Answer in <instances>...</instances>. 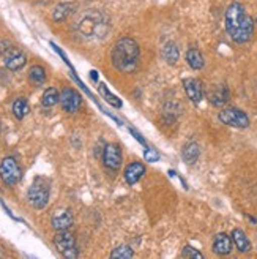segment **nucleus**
Wrapping results in <instances>:
<instances>
[{
	"label": "nucleus",
	"instance_id": "obj_2",
	"mask_svg": "<svg viewBox=\"0 0 257 259\" xmlns=\"http://www.w3.org/2000/svg\"><path fill=\"white\" fill-rule=\"evenodd\" d=\"M112 65L122 73H133L137 68L140 51L131 38H120L112 49Z\"/></svg>",
	"mask_w": 257,
	"mask_h": 259
},
{
	"label": "nucleus",
	"instance_id": "obj_8",
	"mask_svg": "<svg viewBox=\"0 0 257 259\" xmlns=\"http://www.w3.org/2000/svg\"><path fill=\"white\" fill-rule=\"evenodd\" d=\"M102 161H105L106 167L112 171H119L123 157H122V150L117 144H108L105 147V152H102Z\"/></svg>",
	"mask_w": 257,
	"mask_h": 259
},
{
	"label": "nucleus",
	"instance_id": "obj_22",
	"mask_svg": "<svg viewBox=\"0 0 257 259\" xmlns=\"http://www.w3.org/2000/svg\"><path fill=\"white\" fill-rule=\"evenodd\" d=\"M73 13V5L71 4H60L54 13H53V18L56 22H62V21H65L70 15Z\"/></svg>",
	"mask_w": 257,
	"mask_h": 259
},
{
	"label": "nucleus",
	"instance_id": "obj_9",
	"mask_svg": "<svg viewBox=\"0 0 257 259\" xmlns=\"http://www.w3.org/2000/svg\"><path fill=\"white\" fill-rule=\"evenodd\" d=\"M4 59H5V67L11 71H18L27 63V57L18 48H7Z\"/></svg>",
	"mask_w": 257,
	"mask_h": 259
},
{
	"label": "nucleus",
	"instance_id": "obj_24",
	"mask_svg": "<svg viewBox=\"0 0 257 259\" xmlns=\"http://www.w3.org/2000/svg\"><path fill=\"white\" fill-rule=\"evenodd\" d=\"M99 92H101L102 95H105L106 101H108V103H111V105H112L114 108H120V106H122V101H120L119 98H115V97L109 92V90H108L105 85H99Z\"/></svg>",
	"mask_w": 257,
	"mask_h": 259
},
{
	"label": "nucleus",
	"instance_id": "obj_20",
	"mask_svg": "<svg viewBox=\"0 0 257 259\" xmlns=\"http://www.w3.org/2000/svg\"><path fill=\"white\" fill-rule=\"evenodd\" d=\"M29 79L35 84V85H43L46 82V71L40 65H33L29 71Z\"/></svg>",
	"mask_w": 257,
	"mask_h": 259
},
{
	"label": "nucleus",
	"instance_id": "obj_10",
	"mask_svg": "<svg viewBox=\"0 0 257 259\" xmlns=\"http://www.w3.org/2000/svg\"><path fill=\"white\" fill-rule=\"evenodd\" d=\"M183 87L185 92L188 95V98L192 103H199L203 98V90H202V84L197 79H192V77H188V79L183 81Z\"/></svg>",
	"mask_w": 257,
	"mask_h": 259
},
{
	"label": "nucleus",
	"instance_id": "obj_5",
	"mask_svg": "<svg viewBox=\"0 0 257 259\" xmlns=\"http://www.w3.org/2000/svg\"><path fill=\"white\" fill-rule=\"evenodd\" d=\"M218 119L229 126H235V128H248L249 126L248 115L237 108H226V109L220 111Z\"/></svg>",
	"mask_w": 257,
	"mask_h": 259
},
{
	"label": "nucleus",
	"instance_id": "obj_12",
	"mask_svg": "<svg viewBox=\"0 0 257 259\" xmlns=\"http://www.w3.org/2000/svg\"><path fill=\"white\" fill-rule=\"evenodd\" d=\"M209 100H210V103L213 106H218V108H221V106H224L226 103L230 100V92H229V89L226 87V85H223V84H220V85H216L212 92L209 94Z\"/></svg>",
	"mask_w": 257,
	"mask_h": 259
},
{
	"label": "nucleus",
	"instance_id": "obj_7",
	"mask_svg": "<svg viewBox=\"0 0 257 259\" xmlns=\"http://www.w3.org/2000/svg\"><path fill=\"white\" fill-rule=\"evenodd\" d=\"M81 103H82V97L78 90L67 87L60 92V105H62L63 111L73 114L81 108Z\"/></svg>",
	"mask_w": 257,
	"mask_h": 259
},
{
	"label": "nucleus",
	"instance_id": "obj_15",
	"mask_svg": "<svg viewBox=\"0 0 257 259\" xmlns=\"http://www.w3.org/2000/svg\"><path fill=\"white\" fill-rule=\"evenodd\" d=\"M232 242L235 243V247H237V250L238 251H241V253H248L249 250H251V242H249V239L246 237V234L243 232L241 229H234L232 231Z\"/></svg>",
	"mask_w": 257,
	"mask_h": 259
},
{
	"label": "nucleus",
	"instance_id": "obj_23",
	"mask_svg": "<svg viewBox=\"0 0 257 259\" xmlns=\"http://www.w3.org/2000/svg\"><path fill=\"white\" fill-rule=\"evenodd\" d=\"M134 256V251L128 247V245H122V247H117L112 253H111V257L112 259H130Z\"/></svg>",
	"mask_w": 257,
	"mask_h": 259
},
{
	"label": "nucleus",
	"instance_id": "obj_26",
	"mask_svg": "<svg viewBox=\"0 0 257 259\" xmlns=\"http://www.w3.org/2000/svg\"><path fill=\"white\" fill-rule=\"evenodd\" d=\"M144 157H145V160H147V161L155 163V161H158L160 155H158L155 150H153V149H147V150H145V153H144Z\"/></svg>",
	"mask_w": 257,
	"mask_h": 259
},
{
	"label": "nucleus",
	"instance_id": "obj_21",
	"mask_svg": "<svg viewBox=\"0 0 257 259\" xmlns=\"http://www.w3.org/2000/svg\"><path fill=\"white\" fill-rule=\"evenodd\" d=\"M178 56H180V53H178V48L175 46V43H168V45L164 46V49H163V57H164V60L168 62L169 65L177 63Z\"/></svg>",
	"mask_w": 257,
	"mask_h": 259
},
{
	"label": "nucleus",
	"instance_id": "obj_19",
	"mask_svg": "<svg viewBox=\"0 0 257 259\" xmlns=\"http://www.w3.org/2000/svg\"><path fill=\"white\" fill-rule=\"evenodd\" d=\"M30 108H29V103L25 98H18L15 103H13V114H15V117L22 120L25 115L29 114Z\"/></svg>",
	"mask_w": 257,
	"mask_h": 259
},
{
	"label": "nucleus",
	"instance_id": "obj_28",
	"mask_svg": "<svg viewBox=\"0 0 257 259\" xmlns=\"http://www.w3.org/2000/svg\"><path fill=\"white\" fill-rule=\"evenodd\" d=\"M2 256H4V254H2V253H0V257H2Z\"/></svg>",
	"mask_w": 257,
	"mask_h": 259
},
{
	"label": "nucleus",
	"instance_id": "obj_6",
	"mask_svg": "<svg viewBox=\"0 0 257 259\" xmlns=\"http://www.w3.org/2000/svg\"><path fill=\"white\" fill-rule=\"evenodd\" d=\"M54 243L57 250L65 257H76L78 248H76V239L68 231H59V234L54 237Z\"/></svg>",
	"mask_w": 257,
	"mask_h": 259
},
{
	"label": "nucleus",
	"instance_id": "obj_3",
	"mask_svg": "<svg viewBox=\"0 0 257 259\" xmlns=\"http://www.w3.org/2000/svg\"><path fill=\"white\" fill-rule=\"evenodd\" d=\"M29 202L35 209H44L49 202V187L43 177H36L27 193Z\"/></svg>",
	"mask_w": 257,
	"mask_h": 259
},
{
	"label": "nucleus",
	"instance_id": "obj_25",
	"mask_svg": "<svg viewBox=\"0 0 257 259\" xmlns=\"http://www.w3.org/2000/svg\"><path fill=\"white\" fill-rule=\"evenodd\" d=\"M182 256L186 257V259H202L203 254L200 251H197L196 248H192V247H185L183 251H182Z\"/></svg>",
	"mask_w": 257,
	"mask_h": 259
},
{
	"label": "nucleus",
	"instance_id": "obj_27",
	"mask_svg": "<svg viewBox=\"0 0 257 259\" xmlns=\"http://www.w3.org/2000/svg\"><path fill=\"white\" fill-rule=\"evenodd\" d=\"M92 77H93V79H98V74H96V71H92Z\"/></svg>",
	"mask_w": 257,
	"mask_h": 259
},
{
	"label": "nucleus",
	"instance_id": "obj_17",
	"mask_svg": "<svg viewBox=\"0 0 257 259\" xmlns=\"http://www.w3.org/2000/svg\"><path fill=\"white\" fill-rule=\"evenodd\" d=\"M186 62L188 65L192 68V70H200L203 67V56L200 54V51L196 49V48H191L188 49V53H186Z\"/></svg>",
	"mask_w": 257,
	"mask_h": 259
},
{
	"label": "nucleus",
	"instance_id": "obj_4",
	"mask_svg": "<svg viewBox=\"0 0 257 259\" xmlns=\"http://www.w3.org/2000/svg\"><path fill=\"white\" fill-rule=\"evenodd\" d=\"M0 177H2V180L7 185H16L21 180L22 177L21 166L13 157H7L0 163Z\"/></svg>",
	"mask_w": 257,
	"mask_h": 259
},
{
	"label": "nucleus",
	"instance_id": "obj_18",
	"mask_svg": "<svg viewBox=\"0 0 257 259\" xmlns=\"http://www.w3.org/2000/svg\"><path fill=\"white\" fill-rule=\"evenodd\" d=\"M59 101H60V94L57 92V89L49 87V89L44 90V94H43V97H41V105H43V106L50 108V106L57 105Z\"/></svg>",
	"mask_w": 257,
	"mask_h": 259
},
{
	"label": "nucleus",
	"instance_id": "obj_13",
	"mask_svg": "<svg viewBox=\"0 0 257 259\" xmlns=\"http://www.w3.org/2000/svg\"><path fill=\"white\" fill-rule=\"evenodd\" d=\"M145 174V166L142 164V163H137V161H134V163H131V164H128L126 167H125V172H123V176H125V180L130 185H134L136 182H139L140 180V177H142Z\"/></svg>",
	"mask_w": 257,
	"mask_h": 259
},
{
	"label": "nucleus",
	"instance_id": "obj_1",
	"mask_svg": "<svg viewBox=\"0 0 257 259\" xmlns=\"http://www.w3.org/2000/svg\"><path fill=\"white\" fill-rule=\"evenodd\" d=\"M226 30L229 36L238 45L249 41L254 35V21L246 15L245 7L240 2L230 4L226 10Z\"/></svg>",
	"mask_w": 257,
	"mask_h": 259
},
{
	"label": "nucleus",
	"instance_id": "obj_11",
	"mask_svg": "<svg viewBox=\"0 0 257 259\" xmlns=\"http://www.w3.org/2000/svg\"><path fill=\"white\" fill-rule=\"evenodd\" d=\"M232 245H234L232 237H229L227 234L221 232V234H218L213 240V251L220 256H227L232 251Z\"/></svg>",
	"mask_w": 257,
	"mask_h": 259
},
{
	"label": "nucleus",
	"instance_id": "obj_16",
	"mask_svg": "<svg viewBox=\"0 0 257 259\" xmlns=\"http://www.w3.org/2000/svg\"><path fill=\"white\" fill-rule=\"evenodd\" d=\"M200 155V147L197 142H188L182 150V157L188 164H194Z\"/></svg>",
	"mask_w": 257,
	"mask_h": 259
},
{
	"label": "nucleus",
	"instance_id": "obj_14",
	"mask_svg": "<svg viewBox=\"0 0 257 259\" xmlns=\"http://www.w3.org/2000/svg\"><path fill=\"white\" fill-rule=\"evenodd\" d=\"M50 223L56 231H68L73 226V215L70 210H59V213L53 217Z\"/></svg>",
	"mask_w": 257,
	"mask_h": 259
}]
</instances>
